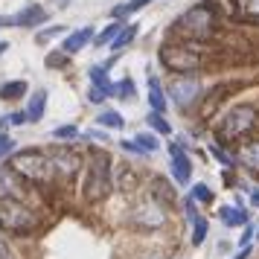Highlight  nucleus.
Wrapping results in <instances>:
<instances>
[{
    "label": "nucleus",
    "mask_w": 259,
    "mask_h": 259,
    "mask_svg": "<svg viewBox=\"0 0 259 259\" xmlns=\"http://www.w3.org/2000/svg\"><path fill=\"white\" fill-rule=\"evenodd\" d=\"M114 187V169H111V157L105 152H94L88 157V172L82 181V195L88 204H99L108 198V192Z\"/></svg>",
    "instance_id": "1"
},
{
    "label": "nucleus",
    "mask_w": 259,
    "mask_h": 259,
    "mask_svg": "<svg viewBox=\"0 0 259 259\" xmlns=\"http://www.w3.org/2000/svg\"><path fill=\"white\" fill-rule=\"evenodd\" d=\"M256 125H259V111L253 105H236L219 119L215 134H219V140L230 143V140H242V137H247Z\"/></svg>",
    "instance_id": "2"
},
{
    "label": "nucleus",
    "mask_w": 259,
    "mask_h": 259,
    "mask_svg": "<svg viewBox=\"0 0 259 259\" xmlns=\"http://www.w3.org/2000/svg\"><path fill=\"white\" fill-rule=\"evenodd\" d=\"M35 212L26 207L24 201L18 198H0V230L6 233H18V236H26L35 230Z\"/></svg>",
    "instance_id": "3"
},
{
    "label": "nucleus",
    "mask_w": 259,
    "mask_h": 259,
    "mask_svg": "<svg viewBox=\"0 0 259 259\" xmlns=\"http://www.w3.org/2000/svg\"><path fill=\"white\" fill-rule=\"evenodd\" d=\"M212 29H215V15H212L210 6H192L189 12H184L175 21V32L189 38V41H204V38H210Z\"/></svg>",
    "instance_id": "4"
},
{
    "label": "nucleus",
    "mask_w": 259,
    "mask_h": 259,
    "mask_svg": "<svg viewBox=\"0 0 259 259\" xmlns=\"http://www.w3.org/2000/svg\"><path fill=\"white\" fill-rule=\"evenodd\" d=\"M12 169L18 175H24L26 181H35V184H44L50 175H56L50 157L44 152H38V149H24V152H18L12 157Z\"/></svg>",
    "instance_id": "5"
},
{
    "label": "nucleus",
    "mask_w": 259,
    "mask_h": 259,
    "mask_svg": "<svg viewBox=\"0 0 259 259\" xmlns=\"http://www.w3.org/2000/svg\"><path fill=\"white\" fill-rule=\"evenodd\" d=\"M128 224L134 230H143V233H152V230H160L166 224V210L157 198H146L140 204H134L128 212Z\"/></svg>",
    "instance_id": "6"
},
{
    "label": "nucleus",
    "mask_w": 259,
    "mask_h": 259,
    "mask_svg": "<svg viewBox=\"0 0 259 259\" xmlns=\"http://www.w3.org/2000/svg\"><path fill=\"white\" fill-rule=\"evenodd\" d=\"M160 61L175 73H195L201 67V56L195 47H184V44H169L160 50Z\"/></svg>",
    "instance_id": "7"
},
{
    "label": "nucleus",
    "mask_w": 259,
    "mask_h": 259,
    "mask_svg": "<svg viewBox=\"0 0 259 259\" xmlns=\"http://www.w3.org/2000/svg\"><path fill=\"white\" fill-rule=\"evenodd\" d=\"M169 94L178 108H189L201 96V82L195 79V73H175V79L169 82Z\"/></svg>",
    "instance_id": "8"
},
{
    "label": "nucleus",
    "mask_w": 259,
    "mask_h": 259,
    "mask_svg": "<svg viewBox=\"0 0 259 259\" xmlns=\"http://www.w3.org/2000/svg\"><path fill=\"white\" fill-rule=\"evenodd\" d=\"M169 166H172V178L184 187L189 184V175H192V163H189V154L184 152L181 143H169Z\"/></svg>",
    "instance_id": "9"
},
{
    "label": "nucleus",
    "mask_w": 259,
    "mask_h": 259,
    "mask_svg": "<svg viewBox=\"0 0 259 259\" xmlns=\"http://www.w3.org/2000/svg\"><path fill=\"white\" fill-rule=\"evenodd\" d=\"M50 163H53V172H56V175H64V178H67V175H76V172H79L82 157H79V152L59 146L56 152L50 154Z\"/></svg>",
    "instance_id": "10"
},
{
    "label": "nucleus",
    "mask_w": 259,
    "mask_h": 259,
    "mask_svg": "<svg viewBox=\"0 0 259 259\" xmlns=\"http://www.w3.org/2000/svg\"><path fill=\"white\" fill-rule=\"evenodd\" d=\"M44 21H47V9L32 3V6L21 9L18 15H12V18H0V26H38Z\"/></svg>",
    "instance_id": "11"
},
{
    "label": "nucleus",
    "mask_w": 259,
    "mask_h": 259,
    "mask_svg": "<svg viewBox=\"0 0 259 259\" xmlns=\"http://www.w3.org/2000/svg\"><path fill=\"white\" fill-rule=\"evenodd\" d=\"M96 38V32H94V26L91 24H84L82 29H76V32H70V35L64 38V44H61V50L67 53V56H73V53H79V50H84L91 41Z\"/></svg>",
    "instance_id": "12"
},
{
    "label": "nucleus",
    "mask_w": 259,
    "mask_h": 259,
    "mask_svg": "<svg viewBox=\"0 0 259 259\" xmlns=\"http://www.w3.org/2000/svg\"><path fill=\"white\" fill-rule=\"evenodd\" d=\"M187 215H189V222H192V245L201 247L204 239H207V219L201 212H195V201L192 198L187 201Z\"/></svg>",
    "instance_id": "13"
},
{
    "label": "nucleus",
    "mask_w": 259,
    "mask_h": 259,
    "mask_svg": "<svg viewBox=\"0 0 259 259\" xmlns=\"http://www.w3.org/2000/svg\"><path fill=\"white\" fill-rule=\"evenodd\" d=\"M114 187H117L119 192L131 195L134 189L140 187V178H137V172H134V169H131L128 163H122V166L117 169V172H114Z\"/></svg>",
    "instance_id": "14"
},
{
    "label": "nucleus",
    "mask_w": 259,
    "mask_h": 259,
    "mask_svg": "<svg viewBox=\"0 0 259 259\" xmlns=\"http://www.w3.org/2000/svg\"><path fill=\"white\" fill-rule=\"evenodd\" d=\"M239 163L250 172H259V140H247L239 149Z\"/></svg>",
    "instance_id": "15"
},
{
    "label": "nucleus",
    "mask_w": 259,
    "mask_h": 259,
    "mask_svg": "<svg viewBox=\"0 0 259 259\" xmlns=\"http://www.w3.org/2000/svg\"><path fill=\"white\" fill-rule=\"evenodd\" d=\"M152 195L154 198H160V204H175V198H178V192H175V187H169V181L166 178H152Z\"/></svg>",
    "instance_id": "16"
},
{
    "label": "nucleus",
    "mask_w": 259,
    "mask_h": 259,
    "mask_svg": "<svg viewBox=\"0 0 259 259\" xmlns=\"http://www.w3.org/2000/svg\"><path fill=\"white\" fill-rule=\"evenodd\" d=\"M146 84H149V105H152V111H160V114H163L166 96H163V88H160V79H157V76H149Z\"/></svg>",
    "instance_id": "17"
},
{
    "label": "nucleus",
    "mask_w": 259,
    "mask_h": 259,
    "mask_svg": "<svg viewBox=\"0 0 259 259\" xmlns=\"http://www.w3.org/2000/svg\"><path fill=\"white\" fill-rule=\"evenodd\" d=\"M219 219H222L227 227H242V224H247V212L245 207H219Z\"/></svg>",
    "instance_id": "18"
},
{
    "label": "nucleus",
    "mask_w": 259,
    "mask_h": 259,
    "mask_svg": "<svg viewBox=\"0 0 259 259\" xmlns=\"http://www.w3.org/2000/svg\"><path fill=\"white\" fill-rule=\"evenodd\" d=\"M44 111H47V91H35L29 105H26V114H29V122H41L44 119Z\"/></svg>",
    "instance_id": "19"
},
{
    "label": "nucleus",
    "mask_w": 259,
    "mask_h": 259,
    "mask_svg": "<svg viewBox=\"0 0 259 259\" xmlns=\"http://www.w3.org/2000/svg\"><path fill=\"white\" fill-rule=\"evenodd\" d=\"M0 198H18V172L15 169L0 172Z\"/></svg>",
    "instance_id": "20"
},
{
    "label": "nucleus",
    "mask_w": 259,
    "mask_h": 259,
    "mask_svg": "<svg viewBox=\"0 0 259 259\" xmlns=\"http://www.w3.org/2000/svg\"><path fill=\"white\" fill-rule=\"evenodd\" d=\"M91 82H94V88H99V91H102V94H108V96L117 94V84H111L105 67H91Z\"/></svg>",
    "instance_id": "21"
},
{
    "label": "nucleus",
    "mask_w": 259,
    "mask_h": 259,
    "mask_svg": "<svg viewBox=\"0 0 259 259\" xmlns=\"http://www.w3.org/2000/svg\"><path fill=\"white\" fill-rule=\"evenodd\" d=\"M236 15L245 21H259V0H233Z\"/></svg>",
    "instance_id": "22"
},
{
    "label": "nucleus",
    "mask_w": 259,
    "mask_h": 259,
    "mask_svg": "<svg viewBox=\"0 0 259 259\" xmlns=\"http://www.w3.org/2000/svg\"><path fill=\"white\" fill-rule=\"evenodd\" d=\"M119 32H122V24H119V21H114V24H108L105 29H102V32H99V35L94 38V41H96V47H105V44L111 47V41H114V38H117Z\"/></svg>",
    "instance_id": "23"
},
{
    "label": "nucleus",
    "mask_w": 259,
    "mask_h": 259,
    "mask_svg": "<svg viewBox=\"0 0 259 259\" xmlns=\"http://www.w3.org/2000/svg\"><path fill=\"white\" fill-rule=\"evenodd\" d=\"M24 94H26V82H21V79L0 84V99H18V96H24Z\"/></svg>",
    "instance_id": "24"
},
{
    "label": "nucleus",
    "mask_w": 259,
    "mask_h": 259,
    "mask_svg": "<svg viewBox=\"0 0 259 259\" xmlns=\"http://www.w3.org/2000/svg\"><path fill=\"white\" fill-rule=\"evenodd\" d=\"M96 122H99V125H105V128H125V119L119 117L117 111H111V108H105V111L96 117Z\"/></svg>",
    "instance_id": "25"
},
{
    "label": "nucleus",
    "mask_w": 259,
    "mask_h": 259,
    "mask_svg": "<svg viewBox=\"0 0 259 259\" xmlns=\"http://www.w3.org/2000/svg\"><path fill=\"white\" fill-rule=\"evenodd\" d=\"M134 35H137V24H128L114 41H111V50H125L131 41H134Z\"/></svg>",
    "instance_id": "26"
},
{
    "label": "nucleus",
    "mask_w": 259,
    "mask_h": 259,
    "mask_svg": "<svg viewBox=\"0 0 259 259\" xmlns=\"http://www.w3.org/2000/svg\"><path fill=\"white\" fill-rule=\"evenodd\" d=\"M149 125H152V131H157V134H172V125L166 122V117L160 114V111H149Z\"/></svg>",
    "instance_id": "27"
},
{
    "label": "nucleus",
    "mask_w": 259,
    "mask_h": 259,
    "mask_svg": "<svg viewBox=\"0 0 259 259\" xmlns=\"http://www.w3.org/2000/svg\"><path fill=\"white\" fill-rule=\"evenodd\" d=\"M134 143H137V146H140L143 152H157V146H160V143H157V137H154L152 131H149V134H146V131H143V134H137V137H134Z\"/></svg>",
    "instance_id": "28"
},
{
    "label": "nucleus",
    "mask_w": 259,
    "mask_h": 259,
    "mask_svg": "<svg viewBox=\"0 0 259 259\" xmlns=\"http://www.w3.org/2000/svg\"><path fill=\"white\" fill-rule=\"evenodd\" d=\"M149 3H152V0H128V3H122V6H117V9H114V15H117V18H122V15L128 18L131 12H137V9H143V6H149Z\"/></svg>",
    "instance_id": "29"
},
{
    "label": "nucleus",
    "mask_w": 259,
    "mask_h": 259,
    "mask_svg": "<svg viewBox=\"0 0 259 259\" xmlns=\"http://www.w3.org/2000/svg\"><path fill=\"white\" fill-rule=\"evenodd\" d=\"M189 198L198 201V204H210L212 192H210V187H207V184H195V187H192V192H189Z\"/></svg>",
    "instance_id": "30"
},
{
    "label": "nucleus",
    "mask_w": 259,
    "mask_h": 259,
    "mask_svg": "<svg viewBox=\"0 0 259 259\" xmlns=\"http://www.w3.org/2000/svg\"><path fill=\"white\" fill-rule=\"evenodd\" d=\"M114 96H119V99H134V82H131V79H122V82L117 84V94Z\"/></svg>",
    "instance_id": "31"
},
{
    "label": "nucleus",
    "mask_w": 259,
    "mask_h": 259,
    "mask_svg": "<svg viewBox=\"0 0 259 259\" xmlns=\"http://www.w3.org/2000/svg\"><path fill=\"white\" fill-rule=\"evenodd\" d=\"M53 137L56 140H73V137H79V128L76 125H59V128L53 131Z\"/></svg>",
    "instance_id": "32"
},
{
    "label": "nucleus",
    "mask_w": 259,
    "mask_h": 259,
    "mask_svg": "<svg viewBox=\"0 0 259 259\" xmlns=\"http://www.w3.org/2000/svg\"><path fill=\"white\" fill-rule=\"evenodd\" d=\"M210 152H212V157H215L219 163H224V166H233V157H230V154L224 152V149L219 146V143H212V146H210Z\"/></svg>",
    "instance_id": "33"
},
{
    "label": "nucleus",
    "mask_w": 259,
    "mask_h": 259,
    "mask_svg": "<svg viewBox=\"0 0 259 259\" xmlns=\"http://www.w3.org/2000/svg\"><path fill=\"white\" fill-rule=\"evenodd\" d=\"M61 32H64V26H61V24L50 26V29H41V32H38V44H44V41H50V38L61 35Z\"/></svg>",
    "instance_id": "34"
},
{
    "label": "nucleus",
    "mask_w": 259,
    "mask_h": 259,
    "mask_svg": "<svg viewBox=\"0 0 259 259\" xmlns=\"http://www.w3.org/2000/svg\"><path fill=\"white\" fill-rule=\"evenodd\" d=\"M12 149H15V140L9 137V134H3V131H0V157H6Z\"/></svg>",
    "instance_id": "35"
},
{
    "label": "nucleus",
    "mask_w": 259,
    "mask_h": 259,
    "mask_svg": "<svg viewBox=\"0 0 259 259\" xmlns=\"http://www.w3.org/2000/svg\"><path fill=\"white\" fill-rule=\"evenodd\" d=\"M9 122L12 125H24V122H29V114H21V111L18 114H9Z\"/></svg>",
    "instance_id": "36"
},
{
    "label": "nucleus",
    "mask_w": 259,
    "mask_h": 259,
    "mask_svg": "<svg viewBox=\"0 0 259 259\" xmlns=\"http://www.w3.org/2000/svg\"><path fill=\"white\" fill-rule=\"evenodd\" d=\"M105 96H108V94H102L99 88H91V91H88V99H91V102H102Z\"/></svg>",
    "instance_id": "37"
},
{
    "label": "nucleus",
    "mask_w": 259,
    "mask_h": 259,
    "mask_svg": "<svg viewBox=\"0 0 259 259\" xmlns=\"http://www.w3.org/2000/svg\"><path fill=\"white\" fill-rule=\"evenodd\" d=\"M64 64V56H47V67H61Z\"/></svg>",
    "instance_id": "38"
},
{
    "label": "nucleus",
    "mask_w": 259,
    "mask_h": 259,
    "mask_svg": "<svg viewBox=\"0 0 259 259\" xmlns=\"http://www.w3.org/2000/svg\"><path fill=\"white\" fill-rule=\"evenodd\" d=\"M250 236H253V227H247L245 233H242V239H239V245H247V242H250Z\"/></svg>",
    "instance_id": "39"
},
{
    "label": "nucleus",
    "mask_w": 259,
    "mask_h": 259,
    "mask_svg": "<svg viewBox=\"0 0 259 259\" xmlns=\"http://www.w3.org/2000/svg\"><path fill=\"white\" fill-rule=\"evenodd\" d=\"M0 259H12V250L6 245H0Z\"/></svg>",
    "instance_id": "40"
},
{
    "label": "nucleus",
    "mask_w": 259,
    "mask_h": 259,
    "mask_svg": "<svg viewBox=\"0 0 259 259\" xmlns=\"http://www.w3.org/2000/svg\"><path fill=\"white\" fill-rule=\"evenodd\" d=\"M247 256H250V247L245 245V247H242V253H239V256H236V259H247Z\"/></svg>",
    "instance_id": "41"
},
{
    "label": "nucleus",
    "mask_w": 259,
    "mask_h": 259,
    "mask_svg": "<svg viewBox=\"0 0 259 259\" xmlns=\"http://www.w3.org/2000/svg\"><path fill=\"white\" fill-rule=\"evenodd\" d=\"M9 50V41H0V53H6Z\"/></svg>",
    "instance_id": "42"
},
{
    "label": "nucleus",
    "mask_w": 259,
    "mask_h": 259,
    "mask_svg": "<svg viewBox=\"0 0 259 259\" xmlns=\"http://www.w3.org/2000/svg\"><path fill=\"white\" fill-rule=\"evenodd\" d=\"M140 259H160L157 253H146V256H140Z\"/></svg>",
    "instance_id": "43"
},
{
    "label": "nucleus",
    "mask_w": 259,
    "mask_h": 259,
    "mask_svg": "<svg viewBox=\"0 0 259 259\" xmlns=\"http://www.w3.org/2000/svg\"><path fill=\"white\" fill-rule=\"evenodd\" d=\"M250 201H253V204H259V192H253V195H250Z\"/></svg>",
    "instance_id": "44"
}]
</instances>
